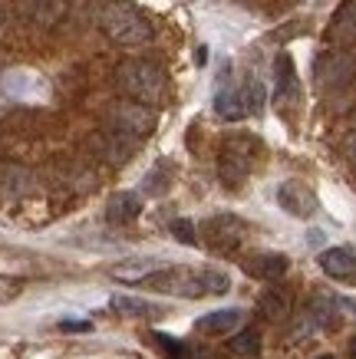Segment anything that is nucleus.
<instances>
[{
  "label": "nucleus",
  "mask_w": 356,
  "mask_h": 359,
  "mask_svg": "<svg viewBox=\"0 0 356 359\" xmlns=\"http://www.w3.org/2000/svg\"><path fill=\"white\" fill-rule=\"evenodd\" d=\"M145 287L175 297H221L231 290V277L221 271H188V267H155Z\"/></svg>",
  "instance_id": "obj_1"
},
{
  "label": "nucleus",
  "mask_w": 356,
  "mask_h": 359,
  "mask_svg": "<svg viewBox=\"0 0 356 359\" xmlns=\"http://www.w3.org/2000/svg\"><path fill=\"white\" fill-rule=\"evenodd\" d=\"M99 27L119 46H142L152 40V23L126 0H109L99 11Z\"/></svg>",
  "instance_id": "obj_2"
},
{
  "label": "nucleus",
  "mask_w": 356,
  "mask_h": 359,
  "mask_svg": "<svg viewBox=\"0 0 356 359\" xmlns=\"http://www.w3.org/2000/svg\"><path fill=\"white\" fill-rule=\"evenodd\" d=\"M116 83L129 99L145 102V106H155L165 96V73L145 60H126L116 69Z\"/></svg>",
  "instance_id": "obj_3"
},
{
  "label": "nucleus",
  "mask_w": 356,
  "mask_h": 359,
  "mask_svg": "<svg viewBox=\"0 0 356 359\" xmlns=\"http://www.w3.org/2000/svg\"><path fill=\"white\" fill-rule=\"evenodd\" d=\"M254 152H258V139L251 135H235L221 145V155H218V178L225 188H241L251 175V162H254Z\"/></svg>",
  "instance_id": "obj_4"
},
{
  "label": "nucleus",
  "mask_w": 356,
  "mask_h": 359,
  "mask_svg": "<svg viewBox=\"0 0 356 359\" xmlns=\"http://www.w3.org/2000/svg\"><path fill=\"white\" fill-rule=\"evenodd\" d=\"M109 126L122 135H129V139H142V135H149L155 129V116L145 102H112L109 106Z\"/></svg>",
  "instance_id": "obj_5"
},
{
  "label": "nucleus",
  "mask_w": 356,
  "mask_h": 359,
  "mask_svg": "<svg viewBox=\"0 0 356 359\" xmlns=\"http://www.w3.org/2000/svg\"><path fill=\"white\" fill-rule=\"evenodd\" d=\"M353 76H356V60L350 53H343V50L320 53L317 63H313V79H317L320 89H340Z\"/></svg>",
  "instance_id": "obj_6"
},
{
  "label": "nucleus",
  "mask_w": 356,
  "mask_h": 359,
  "mask_svg": "<svg viewBox=\"0 0 356 359\" xmlns=\"http://www.w3.org/2000/svg\"><path fill=\"white\" fill-rule=\"evenodd\" d=\"M202 238H205V244L211 250L228 254V250H235L237 244H241V238H244V221L235 218V215H215V218H208L205 224H202Z\"/></svg>",
  "instance_id": "obj_7"
},
{
  "label": "nucleus",
  "mask_w": 356,
  "mask_h": 359,
  "mask_svg": "<svg viewBox=\"0 0 356 359\" xmlns=\"http://www.w3.org/2000/svg\"><path fill=\"white\" fill-rule=\"evenodd\" d=\"M277 205H281L287 215H294V218H310L313 211H317V195H313L303 182L291 178V182H281V185H277Z\"/></svg>",
  "instance_id": "obj_8"
},
{
  "label": "nucleus",
  "mask_w": 356,
  "mask_h": 359,
  "mask_svg": "<svg viewBox=\"0 0 356 359\" xmlns=\"http://www.w3.org/2000/svg\"><path fill=\"white\" fill-rule=\"evenodd\" d=\"M241 267L248 277H258V280H281L291 271V261L284 254H254V257H244Z\"/></svg>",
  "instance_id": "obj_9"
},
{
  "label": "nucleus",
  "mask_w": 356,
  "mask_h": 359,
  "mask_svg": "<svg viewBox=\"0 0 356 359\" xmlns=\"http://www.w3.org/2000/svg\"><path fill=\"white\" fill-rule=\"evenodd\" d=\"M320 271L336 280H356V250L353 248H327L320 254Z\"/></svg>",
  "instance_id": "obj_10"
},
{
  "label": "nucleus",
  "mask_w": 356,
  "mask_h": 359,
  "mask_svg": "<svg viewBox=\"0 0 356 359\" xmlns=\"http://www.w3.org/2000/svg\"><path fill=\"white\" fill-rule=\"evenodd\" d=\"M139 215H142V198L136 191H116V195L109 198V205H106L109 224H129Z\"/></svg>",
  "instance_id": "obj_11"
},
{
  "label": "nucleus",
  "mask_w": 356,
  "mask_h": 359,
  "mask_svg": "<svg viewBox=\"0 0 356 359\" xmlns=\"http://www.w3.org/2000/svg\"><path fill=\"white\" fill-rule=\"evenodd\" d=\"M241 320H244V310H215V313L202 316V320L195 323V330H202L208 337H221L228 330L241 327Z\"/></svg>",
  "instance_id": "obj_12"
},
{
  "label": "nucleus",
  "mask_w": 356,
  "mask_h": 359,
  "mask_svg": "<svg viewBox=\"0 0 356 359\" xmlns=\"http://www.w3.org/2000/svg\"><path fill=\"white\" fill-rule=\"evenodd\" d=\"M274 79H277V102H291L297 96V69H294L291 53H281L274 63Z\"/></svg>",
  "instance_id": "obj_13"
},
{
  "label": "nucleus",
  "mask_w": 356,
  "mask_h": 359,
  "mask_svg": "<svg viewBox=\"0 0 356 359\" xmlns=\"http://www.w3.org/2000/svg\"><path fill=\"white\" fill-rule=\"evenodd\" d=\"M330 40H336V43H353L356 40V0H346L336 11L334 23H330Z\"/></svg>",
  "instance_id": "obj_14"
},
{
  "label": "nucleus",
  "mask_w": 356,
  "mask_h": 359,
  "mask_svg": "<svg viewBox=\"0 0 356 359\" xmlns=\"http://www.w3.org/2000/svg\"><path fill=\"white\" fill-rule=\"evenodd\" d=\"M211 106H215L218 119H228V122H237V119H244V116H248L241 89H218Z\"/></svg>",
  "instance_id": "obj_15"
},
{
  "label": "nucleus",
  "mask_w": 356,
  "mask_h": 359,
  "mask_svg": "<svg viewBox=\"0 0 356 359\" xmlns=\"http://www.w3.org/2000/svg\"><path fill=\"white\" fill-rule=\"evenodd\" d=\"M261 310H264V316H268L270 323H281V320H287L291 316V294L287 290H268V294L261 297Z\"/></svg>",
  "instance_id": "obj_16"
},
{
  "label": "nucleus",
  "mask_w": 356,
  "mask_h": 359,
  "mask_svg": "<svg viewBox=\"0 0 356 359\" xmlns=\"http://www.w3.org/2000/svg\"><path fill=\"white\" fill-rule=\"evenodd\" d=\"M155 267H159V264H152V261H126V264H116V267H112V277H116V280H126V283H142Z\"/></svg>",
  "instance_id": "obj_17"
},
{
  "label": "nucleus",
  "mask_w": 356,
  "mask_h": 359,
  "mask_svg": "<svg viewBox=\"0 0 356 359\" xmlns=\"http://www.w3.org/2000/svg\"><path fill=\"white\" fill-rule=\"evenodd\" d=\"M228 349L237 353V356H258L261 353V337L254 330H244V333H235V337L228 339Z\"/></svg>",
  "instance_id": "obj_18"
},
{
  "label": "nucleus",
  "mask_w": 356,
  "mask_h": 359,
  "mask_svg": "<svg viewBox=\"0 0 356 359\" xmlns=\"http://www.w3.org/2000/svg\"><path fill=\"white\" fill-rule=\"evenodd\" d=\"M241 96H244V109L248 112H254V116H258V112H264V83H261L258 76L254 79H248V83H244V86H241Z\"/></svg>",
  "instance_id": "obj_19"
},
{
  "label": "nucleus",
  "mask_w": 356,
  "mask_h": 359,
  "mask_svg": "<svg viewBox=\"0 0 356 359\" xmlns=\"http://www.w3.org/2000/svg\"><path fill=\"white\" fill-rule=\"evenodd\" d=\"M169 185H172V175H169V168H165V165H159L155 172H149V175H145V182H142L145 195H152V198L165 195V191H169Z\"/></svg>",
  "instance_id": "obj_20"
},
{
  "label": "nucleus",
  "mask_w": 356,
  "mask_h": 359,
  "mask_svg": "<svg viewBox=\"0 0 356 359\" xmlns=\"http://www.w3.org/2000/svg\"><path fill=\"white\" fill-rule=\"evenodd\" d=\"M112 310L126 316H159V310L149 304H142V300H132V297H112Z\"/></svg>",
  "instance_id": "obj_21"
},
{
  "label": "nucleus",
  "mask_w": 356,
  "mask_h": 359,
  "mask_svg": "<svg viewBox=\"0 0 356 359\" xmlns=\"http://www.w3.org/2000/svg\"><path fill=\"white\" fill-rule=\"evenodd\" d=\"M169 231H172V238L178 241V244H188V248H195V244H198V228H195V221L175 218L172 224H169Z\"/></svg>",
  "instance_id": "obj_22"
},
{
  "label": "nucleus",
  "mask_w": 356,
  "mask_h": 359,
  "mask_svg": "<svg viewBox=\"0 0 356 359\" xmlns=\"http://www.w3.org/2000/svg\"><path fill=\"white\" fill-rule=\"evenodd\" d=\"M155 343L165 349V356H169V359H188V346H185V343H178V339L165 337V333H155Z\"/></svg>",
  "instance_id": "obj_23"
},
{
  "label": "nucleus",
  "mask_w": 356,
  "mask_h": 359,
  "mask_svg": "<svg viewBox=\"0 0 356 359\" xmlns=\"http://www.w3.org/2000/svg\"><path fill=\"white\" fill-rule=\"evenodd\" d=\"M20 294H23V283L17 280V277H4V273H0V306L17 300Z\"/></svg>",
  "instance_id": "obj_24"
},
{
  "label": "nucleus",
  "mask_w": 356,
  "mask_h": 359,
  "mask_svg": "<svg viewBox=\"0 0 356 359\" xmlns=\"http://www.w3.org/2000/svg\"><path fill=\"white\" fill-rule=\"evenodd\" d=\"M343 158L356 168V132H350V135L343 139Z\"/></svg>",
  "instance_id": "obj_25"
},
{
  "label": "nucleus",
  "mask_w": 356,
  "mask_h": 359,
  "mask_svg": "<svg viewBox=\"0 0 356 359\" xmlns=\"http://www.w3.org/2000/svg\"><path fill=\"white\" fill-rule=\"evenodd\" d=\"M60 330H66V333H86L89 323H63Z\"/></svg>",
  "instance_id": "obj_26"
},
{
  "label": "nucleus",
  "mask_w": 356,
  "mask_h": 359,
  "mask_svg": "<svg viewBox=\"0 0 356 359\" xmlns=\"http://www.w3.org/2000/svg\"><path fill=\"white\" fill-rule=\"evenodd\" d=\"M195 60H198V66H205V63H208V50H205V46L198 50V56H195Z\"/></svg>",
  "instance_id": "obj_27"
},
{
  "label": "nucleus",
  "mask_w": 356,
  "mask_h": 359,
  "mask_svg": "<svg viewBox=\"0 0 356 359\" xmlns=\"http://www.w3.org/2000/svg\"><path fill=\"white\" fill-rule=\"evenodd\" d=\"M346 356H350V359H356V337L350 339V346H346Z\"/></svg>",
  "instance_id": "obj_28"
},
{
  "label": "nucleus",
  "mask_w": 356,
  "mask_h": 359,
  "mask_svg": "<svg viewBox=\"0 0 356 359\" xmlns=\"http://www.w3.org/2000/svg\"><path fill=\"white\" fill-rule=\"evenodd\" d=\"M195 356H198V359H218L215 353H208V349H202V353H195Z\"/></svg>",
  "instance_id": "obj_29"
},
{
  "label": "nucleus",
  "mask_w": 356,
  "mask_h": 359,
  "mask_svg": "<svg viewBox=\"0 0 356 359\" xmlns=\"http://www.w3.org/2000/svg\"><path fill=\"white\" fill-rule=\"evenodd\" d=\"M0 27H4V11H0Z\"/></svg>",
  "instance_id": "obj_30"
},
{
  "label": "nucleus",
  "mask_w": 356,
  "mask_h": 359,
  "mask_svg": "<svg viewBox=\"0 0 356 359\" xmlns=\"http://www.w3.org/2000/svg\"><path fill=\"white\" fill-rule=\"evenodd\" d=\"M320 359H334V356H320Z\"/></svg>",
  "instance_id": "obj_31"
}]
</instances>
